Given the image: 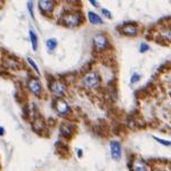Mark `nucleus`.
Listing matches in <instances>:
<instances>
[{
  "label": "nucleus",
  "instance_id": "obj_1",
  "mask_svg": "<svg viewBox=\"0 0 171 171\" xmlns=\"http://www.w3.org/2000/svg\"><path fill=\"white\" fill-rule=\"evenodd\" d=\"M81 21L82 19L80 14H78V13H69V14H65L62 17L60 23L64 26H66V27H77V26L80 25Z\"/></svg>",
  "mask_w": 171,
  "mask_h": 171
},
{
  "label": "nucleus",
  "instance_id": "obj_2",
  "mask_svg": "<svg viewBox=\"0 0 171 171\" xmlns=\"http://www.w3.org/2000/svg\"><path fill=\"white\" fill-rule=\"evenodd\" d=\"M82 85L85 86L86 88H97L99 86V75L97 74L96 72H88L82 77Z\"/></svg>",
  "mask_w": 171,
  "mask_h": 171
},
{
  "label": "nucleus",
  "instance_id": "obj_3",
  "mask_svg": "<svg viewBox=\"0 0 171 171\" xmlns=\"http://www.w3.org/2000/svg\"><path fill=\"white\" fill-rule=\"evenodd\" d=\"M94 45H95V48H96L97 52H103L105 49L107 48L108 46V40L107 38L105 37L103 33H96L94 35Z\"/></svg>",
  "mask_w": 171,
  "mask_h": 171
},
{
  "label": "nucleus",
  "instance_id": "obj_4",
  "mask_svg": "<svg viewBox=\"0 0 171 171\" xmlns=\"http://www.w3.org/2000/svg\"><path fill=\"white\" fill-rule=\"evenodd\" d=\"M49 88L52 90V94H55L57 96H63L65 91H66V86L65 83L60 80H54V81L49 85Z\"/></svg>",
  "mask_w": 171,
  "mask_h": 171
},
{
  "label": "nucleus",
  "instance_id": "obj_5",
  "mask_svg": "<svg viewBox=\"0 0 171 171\" xmlns=\"http://www.w3.org/2000/svg\"><path fill=\"white\" fill-rule=\"evenodd\" d=\"M54 106H55L56 112L60 114V115H67L70 113V106L67 104L66 102L62 99V98H57L55 102H54Z\"/></svg>",
  "mask_w": 171,
  "mask_h": 171
},
{
  "label": "nucleus",
  "instance_id": "obj_6",
  "mask_svg": "<svg viewBox=\"0 0 171 171\" xmlns=\"http://www.w3.org/2000/svg\"><path fill=\"white\" fill-rule=\"evenodd\" d=\"M110 147H111V156L113 160L119 161L122 155V149L119 141H111L110 143Z\"/></svg>",
  "mask_w": 171,
  "mask_h": 171
},
{
  "label": "nucleus",
  "instance_id": "obj_7",
  "mask_svg": "<svg viewBox=\"0 0 171 171\" xmlns=\"http://www.w3.org/2000/svg\"><path fill=\"white\" fill-rule=\"evenodd\" d=\"M27 88L31 93L34 94L35 96H40L41 94V85L38 79H30L27 82Z\"/></svg>",
  "mask_w": 171,
  "mask_h": 171
},
{
  "label": "nucleus",
  "instance_id": "obj_8",
  "mask_svg": "<svg viewBox=\"0 0 171 171\" xmlns=\"http://www.w3.org/2000/svg\"><path fill=\"white\" fill-rule=\"evenodd\" d=\"M121 33L124 34V35H129V37H134V35H137L138 33V29L137 26L134 25V24H127V25H123L121 29Z\"/></svg>",
  "mask_w": 171,
  "mask_h": 171
},
{
  "label": "nucleus",
  "instance_id": "obj_9",
  "mask_svg": "<svg viewBox=\"0 0 171 171\" xmlns=\"http://www.w3.org/2000/svg\"><path fill=\"white\" fill-rule=\"evenodd\" d=\"M132 171H148L147 163L141 159H136L132 161Z\"/></svg>",
  "mask_w": 171,
  "mask_h": 171
},
{
  "label": "nucleus",
  "instance_id": "obj_10",
  "mask_svg": "<svg viewBox=\"0 0 171 171\" xmlns=\"http://www.w3.org/2000/svg\"><path fill=\"white\" fill-rule=\"evenodd\" d=\"M39 7H40L41 10H44L45 13H50V11L54 9V2L52 1H47V0H41L38 2Z\"/></svg>",
  "mask_w": 171,
  "mask_h": 171
},
{
  "label": "nucleus",
  "instance_id": "obj_11",
  "mask_svg": "<svg viewBox=\"0 0 171 171\" xmlns=\"http://www.w3.org/2000/svg\"><path fill=\"white\" fill-rule=\"evenodd\" d=\"M88 19H89V22L94 25H96V24H103V19H101V16L97 15L96 13H94V11H88Z\"/></svg>",
  "mask_w": 171,
  "mask_h": 171
},
{
  "label": "nucleus",
  "instance_id": "obj_12",
  "mask_svg": "<svg viewBox=\"0 0 171 171\" xmlns=\"http://www.w3.org/2000/svg\"><path fill=\"white\" fill-rule=\"evenodd\" d=\"M29 33H30V40H31V45H32V49L35 52L38 49V37L33 30H30Z\"/></svg>",
  "mask_w": 171,
  "mask_h": 171
},
{
  "label": "nucleus",
  "instance_id": "obj_13",
  "mask_svg": "<svg viewBox=\"0 0 171 171\" xmlns=\"http://www.w3.org/2000/svg\"><path fill=\"white\" fill-rule=\"evenodd\" d=\"M46 46H47L48 50L52 52V50H55L56 47H57V40H56V39H48V40L46 41Z\"/></svg>",
  "mask_w": 171,
  "mask_h": 171
},
{
  "label": "nucleus",
  "instance_id": "obj_14",
  "mask_svg": "<svg viewBox=\"0 0 171 171\" xmlns=\"http://www.w3.org/2000/svg\"><path fill=\"white\" fill-rule=\"evenodd\" d=\"M26 60H27V63L30 64L31 66H32V69H33L35 72H37L38 74H40V71H39V67H38V65L35 63H34V60L31 58V57H26Z\"/></svg>",
  "mask_w": 171,
  "mask_h": 171
},
{
  "label": "nucleus",
  "instance_id": "obj_15",
  "mask_svg": "<svg viewBox=\"0 0 171 171\" xmlns=\"http://www.w3.org/2000/svg\"><path fill=\"white\" fill-rule=\"evenodd\" d=\"M60 131H62V134H63L64 136H71V128L70 127H69V128H66V126L60 127Z\"/></svg>",
  "mask_w": 171,
  "mask_h": 171
},
{
  "label": "nucleus",
  "instance_id": "obj_16",
  "mask_svg": "<svg viewBox=\"0 0 171 171\" xmlns=\"http://www.w3.org/2000/svg\"><path fill=\"white\" fill-rule=\"evenodd\" d=\"M148 49H149V46L147 45V44H145V42L140 44V46H139V52H147Z\"/></svg>",
  "mask_w": 171,
  "mask_h": 171
},
{
  "label": "nucleus",
  "instance_id": "obj_17",
  "mask_svg": "<svg viewBox=\"0 0 171 171\" xmlns=\"http://www.w3.org/2000/svg\"><path fill=\"white\" fill-rule=\"evenodd\" d=\"M139 79H140V74H139V73H135V74H132V77H131L130 82L134 85V83H136V82L139 81Z\"/></svg>",
  "mask_w": 171,
  "mask_h": 171
},
{
  "label": "nucleus",
  "instance_id": "obj_18",
  "mask_svg": "<svg viewBox=\"0 0 171 171\" xmlns=\"http://www.w3.org/2000/svg\"><path fill=\"white\" fill-rule=\"evenodd\" d=\"M154 139H155L156 141H159L160 144H162V145L164 146H170L171 145V143L169 140H164V139H160V138H157V137H154Z\"/></svg>",
  "mask_w": 171,
  "mask_h": 171
},
{
  "label": "nucleus",
  "instance_id": "obj_19",
  "mask_svg": "<svg viewBox=\"0 0 171 171\" xmlns=\"http://www.w3.org/2000/svg\"><path fill=\"white\" fill-rule=\"evenodd\" d=\"M32 1H27V9H29V13H30V16L33 19V9H32Z\"/></svg>",
  "mask_w": 171,
  "mask_h": 171
},
{
  "label": "nucleus",
  "instance_id": "obj_20",
  "mask_svg": "<svg viewBox=\"0 0 171 171\" xmlns=\"http://www.w3.org/2000/svg\"><path fill=\"white\" fill-rule=\"evenodd\" d=\"M102 13H103V14H104V15L106 16L107 19H112V15H111V13H110V10H107V9L103 8V9H102Z\"/></svg>",
  "mask_w": 171,
  "mask_h": 171
},
{
  "label": "nucleus",
  "instance_id": "obj_21",
  "mask_svg": "<svg viewBox=\"0 0 171 171\" xmlns=\"http://www.w3.org/2000/svg\"><path fill=\"white\" fill-rule=\"evenodd\" d=\"M89 2H90L91 5H93L94 7H98V2H96V1H94V0H90Z\"/></svg>",
  "mask_w": 171,
  "mask_h": 171
},
{
  "label": "nucleus",
  "instance_id": "obj_22",
  "mask_svg": "<svg viewBox=\"0 0 171 171\" xmlns=\"http://www.w3.org/2000/svg\"><path fill=\"white\" fill-rule=\"evenodd\" d=\"M4 134H5V129L2 127H0V136H4Z\"/></svg>",
  "mask_w": 171,
  "mask_h": 171
},
{
  "label": "nucleus",
  "instance_id": "obj_23",
  "mask_svg": "<svg viewBox=\"0 0 171 171\" xmlns=\"http://www.w3.org/2000/svg\"><path fill=\"white\" fill-rule=\"evenodd\" d=\"M77 152H78V156H79V157H81V156H82V149H78Z\"/></svg>",
  "mask_w": 171,
  "mask_h": 171
},
{
  "label": "nucleus",
  "instance_id": "obj_24",
  "mask_svg": "<svg viewBox=\"0 0 171 171\" xmlns=\"http://www.w3.org/2000/svg\"><path fill=\"white\" fill-rule=\"evenodd\" d=\"M0 4H1V2H0Z\"/></svg>",
  "mask_w": 171,
  "mask_h": 171
}]
</instances>
